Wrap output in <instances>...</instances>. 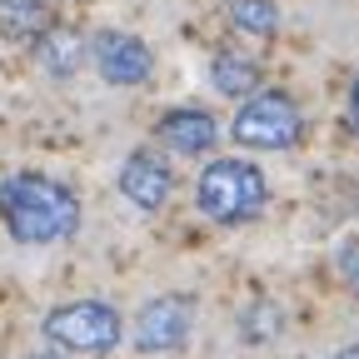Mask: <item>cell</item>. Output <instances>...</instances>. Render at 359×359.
<instances>
[{
  "label": "cell",
  "mask_w": 359,
  "mask_h": 359,
  "mask_svg": "<svg viewBox=\"0 0 359 359\" xmlns=\"http://www.w3.org/2000/svg\"><path fill=\"white\" fill-rule=\"evenodd\" d=\"M160 140L175 150V155H205V150H215V140H219V125H215V115L210 110H170L165 120H160Z\"/></svg>",
  "instance_id": "obj_8"
},
{
  "label": "cell",
  "mask_w": 359,
  "mask_h": 359,
  "mask_svg": "<svg viewBox=\"0 0 359 359\" xmlns=\"http://www.w3.org/2000/svg\"><path fill=\"white\" fill-rule=\"evenodd\" d=\"M170 190H175V175H170V165H165L160 155L140 150V155H130V160L120 165V195H125L135 210H160V205L170 200Z\"/></svg>",
  "instance_id": "obj_7"
},
{
  "label": "cell",
  "mask_w": 359,
  "mask_h": 359,
  "mask_svg": "<svg viewBox=\"0 0 359 359\" xmlns=\"http://www.w3.org/2000/svg\"><path fill=\"white\" fill-rule=\"evenodd\" d=\"M230 25L245 35H275L280 11H275V0H230Z\"/></svg>",
  "instance_id": "obj_12"
},
{
  "label": "cell",
  "mask_w": 359,
  "mask_h": 359,
  "mask_svg": "<svg viewBox=\"0 0 359 359\" xmlns=\"http://www.w3.org/2000/svg\"><path fill=\"white\" fill-rule=\"evenodd\" d=\"M334 359H359V344H349V349H339Z\"/></svg>",
  "instance_id": "obj_16"
},
{
  "label": "cell",
  "mask_w": 359,
  "mask_h": 359,
  "mask_svg": "<svg viewBox=\"0 0 359 359\" xmlns=\"http://www.w3.org/2000/svg\"><path fill=\"white\" fill-rule=\"evenodd\" d=\"M195 200L215 224H240V219H255L264 210L269 185H264L259 165H250V160H210L200 170Z\"/></svg>",
  "instance_id": "obj_2"
},
{
  "label": "cell",
  "mask_w": 359,
  "mask_h": 359,
  "mask_svg": "<svg viewBox=\"0 0 359 359\" xmlns=\"http://www.w3.org/2000/svg\"><path fill=\"white\" fill-rule=\"evenodd\" d=\"M210 80H215L219 95H235V100L259 95V65L250 55H240V50H219L215 65H210Z\"/></svg>",
  "instance_id": "obj_9"
},
{
  "label": "cell",
  "mask_w": 359,
  "mask_h": 359,
  "mask_svg": "<svg viewBox=\"0 0 359 359\" xmlns=\"http://www.w3.org/2000/svg\"><path fill=\"white\" fill-rule=\"evenodd\" d=\"M50 30V11L40 0H0V35L11 40H40Z\"/></svg>",
  "instance_id": "obj_11"
},
{
  "label": "cell",
  "mask_w": 359,
  "mask_h": 359,
  "mask_svg": "<svg viewBox=\"0 0 359 359\" xmlns=\"http://www.w3.org/2000/svg\"><path fill=\"white\" fill-rule=\"evenodd\" d=\"M190 325H195V299L185 294H160L140 309V320H135V344L145 354H170L190 339Z\"/></svg>",
  "instance_id": "obj_5"
},
{
  "label": "cell",
  "mask_w": 359,
  "mask_h": 359,
  "mask_svg": "<svg viewBox=\"0 0 359 359\" xmlns=\"http://www.w3.org/2000/svg\"><path fill=\"white\" fill-rule=\"evenodd\" d=\"M80 60H85V40H80L75 30L50 25V30L40 35V65L50 70V75H75Z\"/></svg>",
  "instance_id": "obj_10"
},
{
  "label": "cell",
  "mask_w": 359,
  "mask_h": 359,
  "mask_svg": "<svg viewBox=\"0 0 359 359\" xmlns=\"http://www.w3.org/2000/svg\"><path fill=\"white\" fill-rule=\"evenodd\" d=\"M235 140L250 145V150H290L299 140V110L290 95H250L235 115Z\"/></svg>",
  "instance_id": "obj_4"
},
{
  "label": "cell",
  "mask_w": 359,
  "mask_h": 359,
  "mask_svg": "<svg viewBox=\"0 0 359 359\" xmlns=\"http://www.w3.org/2000/svg\"><path fill=\"white\" fill-rule=\"evenodd\" d=\"M90 55H95V70L110 80V85H145L150 70H155V55L145 40H135L125 30H100L90 40Z\"/></svg>",
  "instance_id": "obj_6"
},
{
  "label": "cell",
  "mask_w": 359,
  "mask_h": 359,
  "mask_svg": "<svg viewBox=\"0 0 359 359\" xmlns=\"http://www.w3.org/2000/svg\"><path fill=\"white\" fill-rule=\"evenodd\" d=\"M240 334H245V339H275V334H280V309L264 304V299L250 304L245 320H240Z\"/></svg>",
  "instance_id": "obj_13"
},
{
  "label": "cell",
  "mask_w": 359,
  "mask_h": 359,
  "mask_svg": "<svg viewBox=\"0 0 359 359\" xmlns=\"http://www.w3.org/2000/svg\"><path fill=\"white\" fill-rule=\"evenodd\" d=\"M0 219L20 245H60L80 230V200L50 175H11L0 185Z\"/></svg>",
  "instance_id": "obj_1"
},
{
  "label": "cell",
  "mask_w": 359,
  "mask_h": 359,
  "mask_svg": "<svg viewBox=\"0 0 359 359\" xmlns=\"http://www.w3.org/2000/svg\"><path fill=\"white\" fill-rule=\"evenodd\" d=\"M339 269H344L349 290H359V240H349V245L339 250Z\"/></svg>",
  "instance_id": "obj_14"
},
{
  "label": "cell",
  "mask_w": 359,
  "mask_h": 359,
  "mask_svg": "<svg viewBox=\"0 0 359 359\" xmlns=\"http://www.w3.org/2000/svg\"><path fill=\"white\" fill-rule=\"evenodd\" d=\"M30 359H60V354H30Z\"/></svg>",
  "instance_id": "obj_17"
},
{
  "label": "cell",
  "mask_w": 359,
  "mask_h": 359,
  "mask_svg": "<svg viewBox=\"0 0 359 359\" xmlns=\"http://www.w3.org/2000/svg\"><path fill=\"white\" fill-rule=\"evenodd\" d=\"M349 110H354V125H359V80H354V90H349Z\"/></svg>",
  "instance_id": "obj_15"
},
{
  "label": "cell",
  "mask_w": 359,
  "mask_h": 359,
  "mask_svg": "<svg viewBox=\"0 0 359 359\" xmlns=\"http://www.w3.org/2000/svg\"><path fill=\"white\" fill-rule=\"evenodd\" d=\"M40 334L60 349H75V354H110L120 344L125 325L105 299H75V304H60L45 314Z\"/></svg>",
  "instance_id": "obj_3"
}]
</instances>
